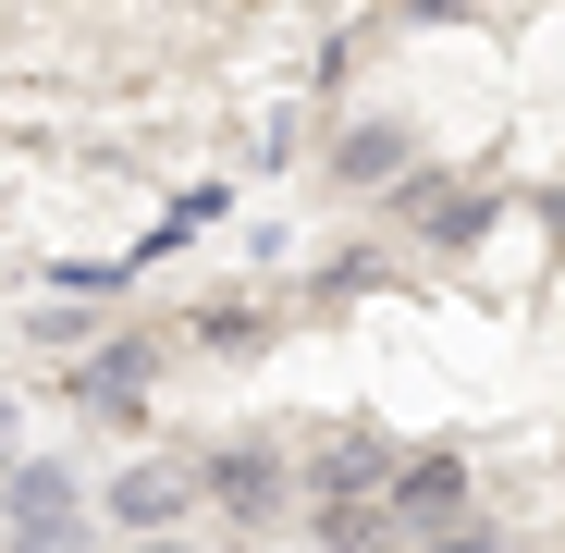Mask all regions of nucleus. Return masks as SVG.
<instances>
[{"label":"nucleus","mask_w":565,"mask_h":553,"mask_svg":"<svg viewBox=\"0 0 565 553\" xmlns=\"http://www.w3.org/2000/svg\"><path fill=\"white\" fill-rule=\"evenodd\" d=\"M382 504H394L406 529H455V517H467V468H455V455H418V468L382 480Z\"/></svg>","instance_id":"obj_3"},{"label":"nucleus","mask_w":565,"mask_h":553,"mask_svg":"<svg viewBox=\"0 0 565 553\" xmlns=\"http://www.w3.org/2000/svg\"><path fill=\"white\" fill-rule=\"evenodd\" d=\"M184 492H198V468H124V480H111V517H124V529H172Z\"/></svg>","instance_id":"obj_5"},{"label":"nucleus","mask_w":565,"mask_h":553,"mask_svg":"<svg viewBox=\"0 0 565 553\" xmlns=\"http://www.w3.org/2000/svg\"><path fill=\"white\" fill-rule=\"evenodd\" d=\"M430 553H504V541H492V529H467V517H455V529H430Z\"/></svg>","instance_id":"obj_8"},{"label":"nucleus","mask_w":565,"mask_h":553,"mask_svg":"<svg viewBox=\"0 0 565 553\" xmlns=\"http://www.w3.org/2000/svg\"><path fill=\"white\" fill-rule=\"evenodd\" d=\"M406 172V136H344V184H394Z\"/></svg>","instance_id":"obj_7"},{"label":"nucleus","mask_w":565,"mask_h":553,"mask_svg":"<svg viewBox=\"0 0 565 553\" xmlns=\"http://www.w3.org/2000/svg\"><path fill=\"white\" fill-rule=\"evenodd\" d=\"M74 406H99V418H136L148 406V344H99L74 369Z\"/></svg>","instance_id":"obj_4"},{"label":"nucleus","mask_w":565,"mask_h":553,"mask_svg":"<svg viewBox=\"0 0 565 553\" xmlns=\"http://www.w3.org/2000/svg\"><path fill=\"white\" fill-rule=\"evenodd\" d=\"M0 541H13V553H74L86 541L74 480L62 468H0Z\"/></svg>","instance_id":"obj_1"},{"label":"nucleus","mask_w":565,"mask_h":553,"mask_svg":"<svg viewBox=\"0 0 565 553\" xmlns=\"http://www.w3.org/2000/svg\"><path fill=\"white\" fill-rule=\"evenodd\" d=\"M136 553H184V541H136Z\"/></svg>","instance_id":"obj_9"},{"label":"nucleus","mask_w":565,"mask_h":553,"mask_svg":"<svg viewBox=\"0 0 565 553\" xmlns=\"http://www.w3.org/2000/svg\"><path fill=\"white\" fill-rule=\"evenodd\" d=\"M198 492H210L222 517L258 529V517H282V492H296V480H282V455H270V443H234V455H210V468H198Z\"/></svg>","instance_id":"obj_2"},{"label":"nucleus","mask_w":565,"mask_h":553,"mask_svg":"<svg viewBox=\"0 0 565 553\" xmlns=\"http://www.w3.org/2000/svg\"><path fill=\"white\" fill-rule=\"evenodd\" d=\"M418 234L430 246H467V234H480V198H467V184H418Z\"/></svg>","instance_id":"obj_6"}]
</instances>
